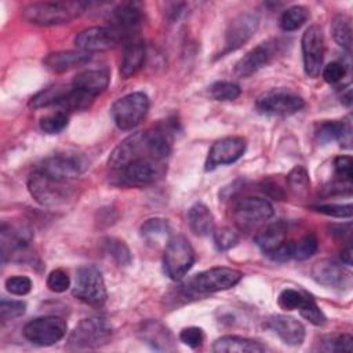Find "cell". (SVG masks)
I'll return each instance as SVG.
<instances>
[{
    "mask_svg": "<svg viewBox=\"0 0 353 353\" xmlns=\"http://www.w3.org/2000/svg\"><path fill=\"white\" fill-rule=\"evenodd\" d=\"M142 19V12L135 4H120L113 11H110L112 26L117 28L128 37L139 26Z\"/></svg>",
    "mask_w": 353,
    "mask_h": 353,
    "instance_id": "83f0119b",
    "label": "cell"
},
{
    "mask_svg": "<svg viewBox=\"0 0 353 353\" xmlns=\"http://www.w3.org/2000/svg\"><path fill=\"white\" fill-rule=\"evenodd\" d=\"M47 287L54 292H63L70 287V279L65 270L55 269L47 277Z\"/></svg>",
    "mask_w": 353,
    "mask_h": 353,
    "instance_id": "c3c4849f",
    "label": "cell"
},
{
    "mask_svg": "<svg viewBox=\"0 0 353 353\" xmlns=\"http://www.w3.org/2000/svg\"><path fill=\"white\" fill-rule=\"evenodd\" d=\"M103 248L106 254H109L119 265H130L131 262V252L124 241L116 237H106L103 239Z\"/></svg>",
    "mask_w": 353,
    "mask_h": 353,
    "instance_id": "74e56055",
    "label": "cell"
},
{
    "mask_svg": "<svg viewBox=\"0 0 353 353\" xmlns=\"http://www.w3.org/2000/svg\"><path fill=\"white\" fill-rule=\"evenodd\" d=\"M172 131L167 125H156L134 132L123 139L110 153L109 167L114 171L138 159L165 161L171 153Z\"/></svg>",
    "mask_w": 353,
    "mask_h": 353,
    "instance_id": "6da1fadb",
    "label": "cell"
},
{
    "mask_svg": "<svg viewBox=\"0 0 353 353\" xmlns=\"http://www.w3.org/2000/svg\"><path fill=\"white\" fill-rule=\"evenodd\" d=\"M28 189L39 204L50 208L65 205L74 194L73 186L69 181L55 179L39 170L29 176Z\"/></svg>",
    "mask_w": 353,
    "mask_h": 353,
    "instance_id": "3957f363",
    "label": "cell"
},
{
    "mask_svg": "<svg viewBox=\"0 0 353 353\" xmlns=\"http://www.w3.org/2000/svg\"><path fill=\"white\" fill-rule=\"evenodd\" d=\"M353 251H352V247L349 245V247H346L345 250H342V252H341V261H342V263H345L346 266H352V262H353V259H352V254Z\"/></svg>",
    "mask_w": 353,
    "mask_h": 353,
    "instance_id": "f5cc1de1",
    "label": "cell"
},
{
    "mask_svg": "<svg viewBox=\"0 0 353 353\" xmlns=\"http://www.w3.org/2000/svg\"><path fill=\"white\" fill-rule=\"evenodd\" d=\"M247 141L243 137H226L216 141L205 159V171H212L219 165L232 164L245 152Z\"/></svg>",
    "mask_w": 353,
    "mask_h": 353,
    "instance_id": "d6986e66",
    "label": "cell"
},
{
    "mask_svg": "<svg viewBox=\"0 0 353 353\" xmlns=\"http://www.w3.org/2000/svg\"><path fill=\"white\" fill-rule=\"evenodd\" d=\"M279 52L277 40H266L252 50H250L234 66V74L237 77H250L259 69L270 63Z\"/></svg>",
    "mask_w": 353,
    "mask_h": 353,
    "instance_id": "ac0fdd59",
    "label": "cell"
},
{
    "mask_svg": "<svg viewBox=\"0 0 353 353\" xmlns=\"http://www.w3.org/2000/svg\"><path fill=\"white\" fill-rule=\"evenodd\" d=\"M87 4L81 1H41L30 3L22 8V17L39 26H57L69 23L80 17Z\"/></svg>",
    "mask_w": 353,
    "mask_h": 353,
    "instance_id": "7a4b0ae2",
    "label": "cell"
},
{
    "mask_svg": "<svg viewBox=\"0 0 353 353\" xmlns=\"http://www.w3.org/2000/svg\"><path fill=\"white\" fill-rule=\"evenodd\" d=\"M165 172L164 161L153 159H138L114 170V183L127 188H143L159 181Z\"/></svg>",
    "mask_w": 353,
    "mask_h": 353,
    "instance_id": "8992f818",
    "label": "cell"
},
{
    "mask_svg": "<svg viewBox=\"0 0 353 353\" xmlns=\"http://www.w3.org/2000/svg\"><path fill=\"white\" fill-rule=\"evenodd\" d=\"M350 272L332 259H321L312 268L314 281L330 288H343L350 284Z\"/></svg>",
    "mask_w": 353,
    "mask_h": 353,
    "instance_id": "ffe728a7",
    "label": "cell"
},
{
    "mask_svg": "<svg viewBox=\"0 0 353 353\" xmlns=\"http://www.w3.org/2000/svg\"><path fill=\"white\" fill-rule=\"evenodd\" d=\"M287 182V188L298 196H303L310 186V179H309V174L306 171L305 167L302 165H296L294 167L290 174L285 178Z\"/></svg>",
    "mask_w": 353,
    "mask_h": 353,
    "instance_id": "8d00e7d4",
    "label": "cell"
},
{
    "mask_svg": "<svg viewBox=\"0 0 353 353\" xmlns=\"http://www.w3.org/2000/svg\"><path fill=\"white\" fill-rule=\"evenodd\" d=\"M261 188L262 190L272 199L274 200H284L285 196H287V182L285 185H283L279 178H274V176H269L266 179L262 181L261 183Z\"/></svg>",
    "mask_w": 353,
    "mask_h": 353,
    "instance_id": "bcb514c9",
    "label": "cell"
},
{
    "mask_svg": "<svg viewBox=\"0 0 353 353\" xmlns=\"http://www.w3.org/2000/svg\"><path fill=\"white\" fill-rule=\"evenodd\" d=\"M179 339L186 346L196 349V347H200L203 345L204 334H203L201 328H199V327H188V328H183L181 331Z\"/></svg>",
    "mask_w": 353,
    "mask_h": 353,
    "instance_id": "f907efd6",
    "label": "cell"
},
{
    "mask_svg": "<svg viewBox=\"0 0 353 353\" xmlns=\"http://www.w3.org/2000/svg\"><path fill=\"white\" fill-rule=\"evenodd\" d=\"M88 168L87 160L80 154L59 153L43 160L37 167L43 174L61 181H70L77 178Z\"/></svg>",
    "mask_w": 353,
    "mask_h": 353,
    "instance_id": "9a60e30c",
    "label": "cell"
},
{
    "mask_svg": "<svg viewBox=\"0 0 353 353\" xmlns=\"http://www.w3.org/2000/svg\"><path fill=\"white\" fill-rule=\"evenodd\" d=\"M307 295H305L303 292L294 290V288H285L280 292L279 298H277V303L283 310H295L299 309V306L303 303V301L306 299Z\"/></svg>",
    "mask_w": 353,
    "mask_h": 353,
    "instance_id": "b9f144b4",
    "label": "cell"
},
{
    "mask_svg": "<svg viewBox=\"0 0 353 353\" xmlns=\"http://www.w3.org/2000/svg\"><path fill=\"white\" fill-rule=\"evenodd\" d=\"M194 263V250L189 240L176 234L172 236L164 248L163 269L171 280H181Z\"/></svg>",
    "mask_w": 353,
    "mask_h": 353,
    "instance_id": "ba28073f",
    "label": "cell"
},
{
    "mask_svg": "<svg viewBox=\"0 0 353 353\" xmlns=\"http://www.w3.org/2000/svg\"><path fill=\"white\" fill-rule=\"evenodd\" d=\"M145 62V46L142 41H130L124 48L120 62V74L124 79L135 74Z\"/></svg>",
    "mask_w": 353,
    "mask_h": 353,
    "instance_id": "f1b7e54d",
    "label": "cell"
},
{
    "mask_svg": "<svg viewBox=\"0 0 353 353\" xmlns=\"http://www.w3.org/2000/svg\"><path fill=\"white\" fill-rule=\"evenodd\" d=\"M319 247L317 237L313 233H307L295 241H288V256L290 259L303 261L310 258Z\"/></svg>",
    "mask_w": 353,
    "mask_h": 353,
    "instance_id": "836d02e7",
    "label": "cell"
},
{
    "mask_svg": "<svg viewBox=\"0 0 353 353\" xmlns=\"http://www.w3.org/2000/svg\"><path fill=\"white\" fill-rule=\"evenodd\" d=\"M210 95L215 101H233L240 97L241 90L236 83L232 81H216L211 84L208 90Z\"/></svg>",
    "mask_w": 353,
    "mask_h": 353,
    "instance_id": "60d3db41",
    "label": "cell"
},
{
    "mask_svg": "<svg viewBox=\"0 0 353 353\" xmlns=\"http://www.w3.org/2000/svg\"><path fill=\"white\" fill-rule=\"evenodd\" d=\"M72 294L87 305H103L108 298V292L101 270L94 265H85L79 268L76 272V280Z\"/></svg>",
    "mask_w": 353,
    "mask_h": 353,
    "instance_id": "30bf717a",
    "label": "cell"
},
{
    "mask_svg": "<svg viewBox=\"0 0 353 353\" xmlns=\"http://www.w3.org/2000/svg\"><path fill=\"white\" fill-rule=\"evenodd\" d=\"M232 215L241 230H250L272 218L273 205L266 199L248 196L234 204Z\"/></svg>",
    "mask_w": 353,
    "mask_h": 353,
    "instance_id": "4fadbf2b",
    "label": "cell"
},
{
    "mask_svg": "<svg viewBox=\"0 0 353 353\" xmlns=\"http://www.w3.org/2000/svg\"><path fill=\"white\" fill-rule=\"evenodd\" d=\"M288 225L284 221H277L266 225L255 234V244L269 256L287 241Z\"/></svg>",
    "mask_w": 353,
    "mask_h": 353,
    "instance_id": "603a6c76",
    "label": "cell"
},
{
    "mask_svg": "<svg viewBox=\"0 0 353 353\" xmlns=\"http://www.w3.org/2000/svg\"><path fill=\"white\" fill-rule=\"evenodd\" d=\"M149 110V98L143 92H131L119 98L110 108V116L117 128L127 131L135 128Z\"/></svg>",
    "mask_w": 353,
    "mask_h": 353,
    "instance_id": "9c48e42d",
    "label": "cell"
},
{
    "mask_svg": "<svg viewBox=\"0 0 353 353\" xmlns=\"http://www.w3.org/2000/svg\"><path fill=\"white\" fill-rule=\"evenodd\" d=\"M212 239L218 251H226L239 243L240 234L230 226H222L212 230Z\"/></svg>",
    "mask_w": 353,
    "mask_h": 353,
    "instance_id": "ab89813d",
    "label": "cell"
},
{
    "mask_svg": "<svg viewBox=\"0 0 353 353\" xmlns=\"http://www.w3.org/2000/svg\"><path fill=\"white\" fill-rule=\"evenodd\" d=\"M243 277V273L225 266H216L194 274L186 284L189 294H211L234 287Z\"/></svg>",
    "mask_w": 353,
    "mask_h": 353,
    "instance_id": "52a82bcc",
    "label": "cell"
},
{
    "mask_svg": "<svg viewBox=\"0 0 353 353\" xmlns=\"http://www.w3.org/2000/svg\"><path fill=\"white\" fill-rule=\"evenodd\" d=\"M302 58L305 73L314 79L323 69L324 34L319 25H310L302 34Z\"/></svg>",
    "mask_w": 353,
    "mask_h": 353,
    "instance_id": "2e32d148",
    "label": "cell"
},
{
    "mask_svg": "<svg viewBox=\"0 0 353 353\" xmlns=\"http://www.w3.org/2000/svg\"><path fill=\"white\" fill-rule=\"evenodd\" d=\"M190 230L197 236H207L214 230V216L210 208L203 203H196L188 212Z\"/></svg>",
    "mask_w": 353,
    "mask_h": 353,
    "instance_id": "f546056e",
    "label": "cell"
},
{
    "mask_svg": "<svg viewBox=\"0 0 353 353\" xmlns=\"http://www.w3.org/2000/svg\"><path fill=\"white\" fill-rule=\"evenodd\" d=\"M352 157L349 156H338L335 157L334 160V170H335V174L336 176L342 181V182H346V183H352Z\"/></svg>",
    "mask_w": 353,
    "mask_h": 353,
    "instance_id": "681fc988",
    "label": "cell"
},
{
    "mask_svg": "<svg viewBox=\"0 0 353 353\" xmlns=\"http://www.w3.org/2000/svg\"><path fill=\"white\" fill-rule=\"evenodd\" d=\"M268 325L287 345L298 346L305 339V327L294 317L285 314H276L268 320Z\"/></svg>",
    "mask_w": 353,
    "mask_h": 353,
    "instance_id": "7402d4cb",
    "label": "cell"
},
{
    "mask_svg": "<svg viewBox=\"0 0 353 353\" xmlns=\"http://www.w3.org/2000/svg\"><path fill=\"white\" fill-rule=\"evenodd\" d=\"M259 17L255 12H241L234 17L225 33V48L222 54L236 51L243 47L256 32Z\"/></svg>",
    "mask_w": 353,
    "mask_h": 353,
    "instance_id": "e0dca14e",
    "label": "cell"
},
{
    "mask_svg": "<svg viewBox=\"0 0 353 353\" xmlns=\"http://www.w3.org/2000/svg\"><path fill=\"white\" fill-rule=\"evenodd\" d=\"M69 116L63 110L50 113L40 120V130L46 134H59L68 127Z\"/></svg>",
    "mask_w": 353,
    "mask_h": 353,
    "instance_id": "f35d334b",
    "label": "cell"
},
{
    "mask_svg": "<svg viewBox=\"0 0 353 353\" xmlns=\"http://www.w3.org/2000/svg\"><path fill=\"white\" fill-rule=\"evenodd\" d=\"M331 34L338 46L346 51L352 50V22L345 14H336L331 21Z\"/></svg>",
    "mask_w": 353,
    "mask_h": 353,
    "instance_id": "d6a6232c",
    "label": "cell"
},
{
    "mask_svg": "<svg viewBox=\"0 0 353 353\" xmlns=\"http://www.w3.org/2000/svg\"><path fill=\"white\" fill-rule=\"evenodd\" d=\"M139 338L152 349L159 352L175 350V341L171 331L157 320H146L138 328Z\"/></svg>",
    "mask_w": 353,
    "mask_h": 353,
    "instance_id": "44dd1931",
    "label": "cell"
},
{
    "mask_svg": "<svg viewBox=\"0 0 353 353\" xmlns=\"http://www.w3.org/2000/svg\"><path fill=\"white\" fill-rule=\"evenodd\" d=\"M70 88L63 84L50 85V87L39 91L37 94H34L30 98L29 106L33 109H40V108H46V106H51V105H61L62 101L66 98L68 92L70 91Z\"/></svg>",
    "mask_w": 353,
    "mask_h": 353,
    "instance_id": "1f68e13d",
    "label": "cell"
},
{
    "mask_svg": "<svg viewBox=\"0 0 353 353\" xmlns=\"http://www.w3.org/2000/svg\"><path fill=\"white\" fill-rule=\"evenodd\" d=\"M309 18V11L303 6H292L287 8L280 18V28L284 32H294L299 29Z\"/></svg>",
    "mask_w": 353,
    "mask_h": 353,
    "instance_id": "e575fe53",
    "label": "cell"
},
{
    "mask_svg": "<svg viewBox=\"0 0 353 353\" xmlns=\"http://www.w3.org/2000/svg\"><path fill=\"white\" fill-rule=\"evenodd\" d=\"M113 330L105 317L83 319L68 338L69 350L97 349L106 345L112 338Z\"/></svg>",
    "mask_w": 353,
    "mask_h": 353,
    "instance_id": "5b68a950",
    "label": "cell"
},
{
    "mask_svg": "<svg viewBox=\"0 0 353 353\" xmlns=\"http://www.w3.org/2000/svg\"><path fill=\"white\" fill-rule=\"evenodd\" d=\"M128 36L114 26H92L81 30L74 37V44L79 50L85 52L108 51L114 48L119 43L127 40Z\"/></svg>",
    "mask_w": 353,
    "mask_h": 353,
    "instance_id": "7c38bea8",
    "label": "cell"
},
{
    "mask_svg": "<svg viewBox=\"0 0 353 353\" xmlns=\"http://www.w3.org/2000/svg\"><path fill=\"white\" fill-rule=\"evenodd\" d=\"M321 73L327 83L334 84V83H338L345 76L346 68L341 62H331L321 69Z\"/></svg>",
    "mask_w": 353,
    "mask_h": 353,
    "instance_id": "816d5d0a",
    "label": "cell"
},
{
    "mask_svg": "<svg viewBox=\"0 0 353 353\" xmlns=\"http://www.w3.org/2000/svg\"><path fill=\"white\" fill-rule=\"evenodd\" d=\"M141 236L149 245H160L168 241L170 225L164 218H149L141 226Z\"/></svg>",
    "mask_w": 353,
    "mask_h": 353,
    "instance_id": "4dcf8cb0",
    "label": "cell"
},
{
    "mask_svg": "<svg viewBox=\"0 0 353 353\" xmlns=\"http://www.w3.org/2000/svg\"><path fill=\"white\" fill-rule=\"evenodd\" d=\"M33 232L29 226L18 222H3L0 229V244L3 262H26L32 256Z\"/></svg>",
    "mask_w": 353,
    "mask_h": 353,
    "instance_id": "277c9868",
    "label": "cell"
},
{
    "mask_svg": "<svg viewBox=\"0 0 353 353\" xmlns=\"http://www.w3.org/2000/svg\"><path fill=\"white\" fill-rule=\"evenodd\" d=\"M212 350L218 353H261L266 350V346L250 338L225 335L214 342Z\"/></svg>",
    "mask_w": 353,
    "mask_h": 353,
    "instance_id": "484cf974",
    "label": "cell"
},
{
    "mask_svg": "<svg viewBox=\"0 0 353 353\" xmlns=\"http://www.w3.org/2000/svg\"><path fill=\"white\" fill-rule=\"evenodd\" d=\"M68 325L58 316H43L28 321L22 330L23 336L37 346H51L66 334Z\"/></svg>",
    "mask_w": 353,
    "mask_h": 353,
    "instance_id": "8fae6325",
    "label": "cell"
},
{
    "mask_svg": "<svg viewBox=\"0 0 353 353\" xmlns=\"http://www.w3.org/2000/svg\"><path fill=\"white\" fill-rule=\"evenodd\" d=\"M6 288L12 295H26L32 290V280L26 276H11L6 280Z\"/></svg>",
    "mask_w": 353,
    "mask_h": 353,
    "instance_id": "7dc6e473",
    "label": "cell"
},
{
    "mask_svg": "<svg viewBox=\"0 0 353 353\" xmlns=\"http://www.w3.org/2000/svg\"><path fill=\"white\" fill-rule=\"evenodd\" d=\"M353 338L350 334H336L323 336L319 342V350L323 352H352Z\"/></svg>",
    "mask_w": 353,
    "mask_h": 353,
    "instance_id": "d590c367",
    "label": "cell"
},
{
    "mask_svg": "<svg viewBox=\"0 0 353 353\" xmlns=\"http://www.w3.org/2000/svg\"><path fill=\"white\" fill-rule=\"evenodd\" d=\"M346 106H350V103H352V91H350V88L347 87L346 88V91H345V94H342V99H341Z\"/></svg>",
    "mask_w": 353,
    "mask_h": 353,
    "instance_id": "db71d44e",
    "label": "cell"
},
{
    "mask_svg": "<svg viewBox=\"0 0 353 353\" xmlns=\"http://www.w3.org/2000/svg\"><path fill=\"white\" fill-rule=\"evenodd\" d=\"M26 310V303L14 299H1L0 302V319L3 323L14 320L22 316Z\"/></svg>",
    "mask_w": 353,
    "mask_h": 353,
    "instance_id": "ee69618b",
    "label": "cell"
},
{
    "mask_svg": "<svg viewBox=\"0 0 353 353\" xmlns=\"http://www.w3.org/2000/svg\"><path fill=\"white\" fill-rule=\"evenodd\" d=\"M312 210L335 218H350L352 216V204H319L313 205Z\"/></svg>",
    "mask_w": 353,
    "mask_h": 353,
    "instance_id": "f6af8a7d",
    "label": "cell"
},
{
    "mask_svg": "<svg viewBox=\"0 0 353 353\" xmlns=\"http://www.w3.org/2000/svg\"><path fill=\"white\" fill-rule=\"evenodd\" d=\"M91 59V54L81 51V50H69V51H57L51 52L44 58V66L54 72V73H62L69 69H73L76 66H81L87 63Z\"/></svg>",
    "mask_w": 353,
    "mask_h": 353,
    "instance_id": "cb8c5ba5",
    "label": "cell"
},
{
    "mask_svg": "<svg viewBox=\"0 0 353 353\" xmlns=\"http://www.w3.org/2000/svg\"><path fill=\"white\" fill-rule=\"evenodd\" d=\"M109 85V73L103 69H87L77 73L73 77L72 87L91 95L97 97L103 92Z\"/></svg>",
    "mask_w": 353,
    "mask_h": 353,
    "instance_id": "d4e9b609",
    "label": "cell"
},
{
    "mask_svg": "<svg viewBox=\"0 0 353 353\" xmlns=\"http://www.w3.org/2000/svg\"><path fill=\"white\" fill-rule=\"evenodd\" d=\"M317 138L321 142L338 141L341 146L350 148L352 145V123L350 117L342 121H325L317 130Z\"/></svg>",
    "mask_w": 353,
    "mask_h": 353,
    "instance_id": "4316f807",
    "label": "cell"
},
{
    "mask_svg": "<svg viewBox=\"0 0 353 353\" xmlns=\"http://www.w3.org/2000/svg\"><path fill=\"white\" fill-rule=\"evenodd\" d=\"M299 313L303 319H306L313 325H323L325 323V316L321 312V309L317 306L313 298L306 296L303 303L299 306Z\"/></svg>",
    "mask_w": 353,
    "mask_h": 353,
    "instance_id": "7bdbcfd3",
    "label": "cell"
},
{
    "mask_svg": "<svg viewBox=\"0 0 353 353\" xmlns=\"http://www.w3.org/2000/svg\"><path fill=\"white\" fill-rule=\"evenodd\" d=\"M305 106V101L294 91L284 88H273L263 92L256 99L259 112L272 116H288L299 112Z\"/></svg>",
    "mask_w": 353,
    "mask_h": 353,
    "instance_id": "5bb4252c",
    "label": "cell"
}]
</instances>
